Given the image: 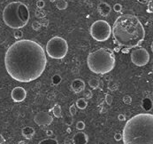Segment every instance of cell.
<instances>
[{"label":"cell","instance_id":"d590c367","mask_svg":"<svg viewBox=\"0 0 153 144\" xmlns=\"http://www.w3.org/2000/svg\"><path fill=\"white\" fill-rule=\"evenodd\" d=\"M5 141H6V140L4 138V136L2 134H0V144H3Z\"/></svg>","mask_w":153,"mask_h":144},{"label":"cell","instance_id":"52a82bcc","mask_svg":"<svg viewBox=\"0 0 153 144\" xmlns=\"http://www.w3.org/2000/svg\"><path fill=\"white\" fill-rule=\"evenodd\" d=\"M89 33L95 40L98 42H104L110 38L112 35V28L106 21L98 20L92 23Z\"/></svg>","mask_w":153,"mask_h":144},{"label":"cell","instance_id":"8d00e7d4","mask_svg":"<svg viewBox=\"0 0 153 144\" xmlns=\"http://www.w3.org/2000/svg\"><path fill=\"white\" fill-rule=\"evenodd\" d=\"M46 134H47V136H52L53 135V132L51 130H47L46 131Z\"/></svg>","mask_w":153,"mask_h":144},{"label":"cell","instance_id":"f35d334b","mask_svg":"<svg viewBox=\"0 0 153 144\" xmlns=\"http://www.w3.org/2000/svg\"><path fill=\"white\" fill-rule=\"evenodd\" d=\"M129 50H130V49H128V48H123V49L121 50V52H123V53H128V52H129Z\"/></svg>","mask_w":153,"mask_h":144},{"label":"cell","instance_id":"8992f818","mask_svg":"<svg viewBox=\"0 0 153 144\" xmlns=\"http://www.w3.org/2000/svg\"><path fill=\"white\" fill-rule=\"evenodd\" d=\"M46 52L52 59H63L68 52V44L63 38L53 37L47 42Z\"/></svg>","mask_w":153,"mask_h":144},{"label":"cell","instance_id":"d6a6232c","mask_svg":"<svg viewBox=\"0 0 153 144\" xmlns=\"http://www.w3.org/2000/svg\"><path fill=\"white\" fill-rule=\"evenodd\" d=\"M41 26H44V27H48L49 25V21L46 20V19H42V21L40 22Z\"/></svg>","mask_w":153,"mask_h":144},{"label":"cell","instance_id":"484cf974","mask_svg":"<svg viewBox=\"0 0 153 144\" xmlns=\"http://www.w3.org/2000/svg\"><path fill=\"white\" fill-rule=\"evenodd\" d=\"M123 102L127 105H129L132 102V98L129 95H126V96L123 97Z\"/></svg>","mask_w":153,"mask_h":144},{"label":"cell","instance_id":"d4e9b609","mask_svg":"<svg viewBox=\"0 0 153 144\" xmlns=\"http://www.w3.org/2000/svg\"><path fill=\"white\" fill-rule=\"evenodd\" d=\"M76 128H77V130H79V131H82V130L85 128V123H84L83 121H79V122H77V124H76Z\"/></svg>","mask_w":153,"mask_h":144},{"label":"cell","instance_id":"e575fe53","mask_svg":"<svg viewBox=\"0 0 153 144\" xmlns=\"http://www.w3.org/2000/svg\"><path fill=\"white\" fill-rule=\"evenodd\" d=\"M118 119L119 120V121H125L126 120V116L124 114H119V116H118Z\"/></svg>","mask_w":153,"mask_h":144},{"label":"cell","instance_id":"60d3db41","mask_svg":"<svg viewBox=\"0 0 153 144\" xmlns=\"http://www.w3.org/2000/svg\"><path fill=\"white\" fill-rule=\"evenodd\" d=\"M115 51H116V52H119V47H116V48H115Z\"/></svg>","mask_w":153,"mask_h":144},{"label":"cell","instance_id":"4dcf8cb0","mask_svg":"<svg viewBox=\"0 0 153 144\" xmlns=\"http://www.w3.org/2000/svg\"><path fill=\"white\" fill-rule=\"evenodd\" d=\"M147 12L149 13H151L153 12V4H152V1L151 0H149V1L148 2V9H147Z\"/></svg>","mask_w":153,"mask_h":144},{"label":"cell","instance_id":"277c9868","mask_svg":"<svg viewBox=\"0 0 153 144\" xmlns=\"http://www.w3.org/2000/svg\"><path fill=\"white\" fill-rule=\"evenodd\" d=\"M87 64L95 74L105 75L115 67V55L109 48H99L90 52L87 57Z\"/></svg>","mask_w":153,"mask_h":144},{"label":"cell","instance_id":"b9f144b4","mask_svg":"<svg viewBox=\"0 0 153 144\" xmlns=\"http://www.w3.org/2000/svg\"><path fill=\"white\" fill-rule=\"evenodd\" d=\"M50 1H51V2H52V3H53V2H54V1H56V0H50Z\"/></svg>","mask_w":153,"mask_h":144},{"label":"cell","instance_id":"9c48e42d","mask_svg":"<svg viewBox=\"0 0 153 144\" xmlns=\"http://www.w3.org/2000/svg\"><path fill=\"white\" fill-rule=\"evenodd\" d=\"M34 121L38 126H50L53 122V118L49 113L45 111H40L35 116Z\"/></svg>","mask_w":153,"mask_h":144},{"label":"cell","instance_id":"cb8c5ba5","mask_svg":"<svg viewBox=\"0 0 153 144\" xmlns=\"http://www.w3.org/2000/svg\"><path fill=\"white\" fill-rule=\"evenodd\" d=\"M41 24H40V21H34L33 23H32V28H33V30L34 31H38L40 28H41Z\"/></svg>","mask_w":153,"mask_h":144},{"label":"cell","instance_id":"5b68a950","mask_svg":"<svg viewBox=\"0 0 153 144\" xmlns=\"http://www.w3.org/2000/svg\"><path fill=\"white\" fill-rule=\"evenodd\" d=\"M30 18L27 6L19 1L9 3L3 11V21L10 28L14 30L25 27Z\"/></svg>","mask_w":153,"mask_h":144},{"label":"cell","instance_id":"7a4b0ae2","mask_svg":"<svg viewBox=\"0 0 153 144\" xmlns=\"http://www.w3.org/2000/svg\"><path fill=\"white\" fill-rule=\"evenodd\" d=\"M112 34L116 45L128 49L141 45L145 38V31L142 22L133 14L119 16L113 23Z\"/></svg>","mask_w":153,"mask_h":144},{"label":"cell","instance_id":"f1b7e54d","mask_svg":"<svg viewBox=\"0 0 153 144\" xmlns=\"http://www.w3.org/2000/svg\"><path fill=\"white\" fill-rule=\"evenodd\" d=\"M45 6V3L44 0H38V1L36 2V6L38 9H43Z\"/></svg>","mask_w":153,"mask_h":144},{"label":"cell","instance_id":"5bb4252c","mask_svg":"<svg viewBox=\"0 0 153 144\" xmlns=\"http://www.w3.org/2000/svg\"><path fill=\"white\" fill-rule=\"evenodd\" d=\"M21 133H22V135L24 138H26L27 140H31L33 138V136L35 135V129L31 126H25L22 128Z\"/></svg>","mask_w":153,"mask_h":144},{"label":"cell","instance_id":"30bf717a","mask_svg":"<svg viewBox=\"0 0 153 144\" xmlns=\"http://www.w3.org/2000/svg\"><path fill=\"white\" fill-rule=\"evenodd\" d=\"M11 96H12V99L13 101L21 102L26 99L27 92L23 87H21V86H17V87L13 89V91L11 93Z\"/></svg>","mask_w":153,"mask_h":144},{"label":"cell","instance_id":"603a6c76","mask_svg":"<svg viewBox=\"0 0 153 144\" xmlns=\"http://www.w3.org/2000/svg\"><path fill=\"white\" fill-rule=\"evenodd\" d=\"M69 112H70V114H71V116H75L76 115V113H77V109H76V106H75V104H72L71 106H70V108H69Z\"/></svg>","mask_w":153,"mask_h":144},{"label":"cell","instance_id":"4316f807","mask_svg":"<svg viewBox=\"0 0 153 144\" xmlns=\"http://www.w3.org/2000/svg\"><path fill=\"white\" fill-rule=\"evenodd\" d=\"M84 91V96L88 99H90L92 98L93 94H92V92H91L89 89H87V90H83Z\"/></svg>","mask_w":153,"mask_h":144},{"label":"cell","instance_id":"2e32d148","mask_svg":"<svg viewBox=\"0 0 153 144\" xmlns=\"http://www.w3.org/2000/svg\"><path fill=\"white\" fill-rule=\"evenodd\" d=\"M75 106L80 109H85L88 106V102L84 98H79L75 103Z\"/></svg>","mask_w":153,"mask_h":144},{"label":"cell","instance_id":"7402d4cb","mask_svg":"<svg viewBox=\"0 0 153 144\" xmlns=\"http://www.w3.org/2000/svg\"><path fill=\"white\" fill-rule=\"evenodd\" d=\"M13 37L16 39H20L21 38H23V32L20 30H16L13 33Z\"/></svg>","mask_w":153,"mask_h":144},{"label":"cell","instance_id":"9a60e30c","mask_svg":"<svg viewBox=\"0 0 153 144\" xmlns=\"http://www.w3.org/2000/svg\"><path fill=\"white\" fill-rule=\"evenodd\" d=\"M51 111L54 115V117L57 118H60L62 117V111H61V107L58 105V104H56L52 109H51Z\"/></svg>","mask_w":153,"mask_h":144},{"label":"cell","instance_id":"8fae6325","mask_svg":"<svg viewBox=\"0 0 153 144\" xmlns=\"http://www.w3.org/2000/svg\"><path fill=\"white\" fill-rule=\"evenodd\" d=\"M88 137L83 132L76 133L72 138L73 144H88Z\"/></svg>","mask_w":153,"mask_h":144},{"label":"cell","instance_id":"ba28073f","mask_svg":"<svg viewBox=\"0 0 153 144\" xmlns=\"http://www.w3.org/2000/svg\"><path fill=\"white\" fill-rule=\"evenodd\" d=\"M130 57L132 62L137 67H143L149 62V53L144 48H137L132 51Z\"/></svg>","mask_w":153,"mask_h":144},{"label":"cell","instance_id":"836d02e7","mask_svg":"<svg viewBox=\"0 0 153 144\" xmlns=\"http://www.w3.org/2000/svg\"><path fill=\"white\" fill-rule=\"evenodd\" d=\"M114 139H115V140H117V141L121 140H122V134H121V133H115V134H114Z\"/></svg>","mask_w":153,"mask_h":144},{"label":"cell","instance_id":"83f0119b","mask_svg":"<svg viewBox=\"0 0 153 144\" xmlns=\"http://www.w3.org/2000/svg\"><path fill=\"white\" fill-rule=\"evenodd\" d=\"M105 102L107 103V105H111L112 103V96L111 94H106L105 95Z\"/></svg>","mask_w":153,"mask_h":144},{"label":"cell","instance_id":"ac0fdd59","mask_svg":"<svg viewBox=\"0 0 153 144\" xmlns=\"http://www.w3.org/2000/svg\"><path fill=\"white\" fill-rule=\"evenodd\" d=\"M88 84H89V86H90V87L92 88V89H98V88L99 87L100 81H99V79L93 77V78H90V79H89Z\"/></svg>","mask_w":153,"mask_h":144},{"label":"cell","instance_id":"7c38bea8","mask_svg":"<svg viewBox=\"0 0 153 144\" xmlns=\"http://www.w3.org/2000/svg\"><path fill=\"white\" fill-rule=\"evenodd\" d=\"M71 88H72L73 92L79 94V93L82 92L83 90H85V82L81 78H76L72 82Z\"/></svg>","mask_w":153,"mask_h":144},{"label":"cell","instance_id":"e0dca14e","mask_svg":"<svg viewBox=\"0 0 153 144\" xmlns=\"http://www.w3.org/2000/svg\"><path fill=\"white\" fill-rule=\"evenodd\" d=\"M67 6H68V4H67V2L66 1V0H57L56 1V6L60 11L67 9Z\"/></svg>","mask_w":153,"mask_h":144},{"label":"cell","instance_id":"ab89813d","mask_svg":"<svg viewBox=\"0 0 153 144\" xmlns=\"http://www.w3.org/2000/svg\"><path fill=\"white\" fill-rule=\"evenodd\" d=\"M137 1L141 4H146L148 3V0H137Z\"/></svg>","mask_w":153,"mask_h":144},{"label":"cell","instance_id":"1f68e13d","mask_svg":"<svg viewBox=\"0 0 153 144\" xmlns=\"http://www.w3.org/2000/svg\"><path fill=\"white\" fill-rule=\"evenodd\" d=\"M108 88H109V90L115 91V90H117V89H118V85H117L115 83H112V85L110 84V85L108 86Z\"/></svg>","mask_w":153,"mask_h":144},{"label":"cell","instance_id":"44dd1931","mask_svg":"<svg viewBox=\"0 0 153 144\" xmlns=\"http://www.w3.org/2000/svg\"><path fill=\"white\" fill-rule=\"evenodd\" d=\"M51 81H52V84H53L57 85V84H58L61 82V77H60L59 75H54L52 77V78H51Z\"/></svg>","mask_w":153,"mask_h":144},{"label":"cell","instance_id":"3957f363","mask_svg":"<svg viewBox=\"0 0 153 144\" xmlns=\"http://www.w3.org/2000/svg\"><path fill=\"white\" fill-rule=\"evenodd\" d=\"M122 140L124 144H153V115L140 113L128 120Z\"/></svg>","mask_w":153,"mask_h":144},{"label":"cell","instance_id":"f546056e","mask_svg":"<svg viewBox=\"0 0 153 144\" xmlns=\"http://www.w3.org/2000/svg\"><path fill=\"white\" fill-rule=\"evenodd\" d=\"M113 10L116 12V13H120L121 10H122V6L120 4H115L114 6H113Z\"/></svg>","mask_w":153,"mask_h":144},{"label":"cell","instance_id":"ffe728a7","mask_svg":"<svg viewBox=\"0 0 153 144\" xmlns=\"http://www.w3.org/2000/svg\"><path fill=\"white\" fill-rule=\"evenodd\" d=\"M36 16L37 18H40V19H44L45 16H46V12L44 10V9H38L36 11Z\"/></svg>","mask_w":153,"mask_h":144},{"label":"cell","instance_id":"6da1fadb","mask_svg":"<svg viewBox=\"0 0 153 144\" xmlns=\"http://www.w3.org/2000/svg\"><path fill=\"white\" fill-rule=\"evenodd\" d=\"M5 66L10 77L20 83L36 80L44 72L47 57L43 46L30 39H20L6 51Z\"/></svg>","mask_w":153,"mask_h":144},{"label":"cell","instance_id":"d6986e66","mask_svg":"<svg viewBox=\"0 0 153 144\" xmlns=\"http://www.w3.org/2000/svg\"><path fill=\"white\" fill-rule=\"evenodd\" d=\"M38 144H58V142L57 140H55V139L47 138V139H44V140L39 141Z\"/></svg>","mask_w":153,"mask_h":144},{"label":"cell","instance_id":"74e56055","mask_svg":"<svg viewBox=\"0 0 153 144\" xmlns=\"http://www.w3.org/2000/svg\"><path fill=\"white\" fill-rule=\"evenodd\" d=\"M64 144H73V142H72V140H69V139H67V140H65V141H64Z\"/></svg>","mask_w":153,"mask_h":144},{"label":"cell","instance_id":"4fadbf2b","mask_svg":"<svg viewBox=\"0 0 153 144\" xmlns=\"http://www.w3.org/2000/svg\"><path fill=\"white\" fill-rule=\"evenodd\" d=\"M111 10H112L111 6L105 2H101L98 6V11L101 16H104V17L108 16L111 13Z\"/></svg>","mask_w":153,"mask_h":144}]
</instances>
